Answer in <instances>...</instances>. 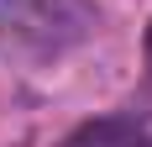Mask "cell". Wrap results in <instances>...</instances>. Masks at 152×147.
Masks as SVG:
<instances>
[{
  "instance_id": "1",
  "label": "cell",
  "mask_w": 152,
  "mask_h": 147,
  "mask_svg": "<svg viewBox=\"0 0 152 147\" xmlns=\"http://www.w3.org/2000/svg\"><path fill=\"white\" fill-rule=\"evenodd\" d=\"M100 32L94 0H0V58L53 63Z\"/></svg>"
},
{
  "instance_id": "2",
  "label": "cell",
  "mask_w": 152,
  "mask_h": 147,
  "mask_svg": "<svg viewBox=\"0 0 152 147\" xmlns=\"http://www.w3.org/2000/svg\"><path fill=\"white\" fill-rule=\"evenodd\" d=\"M137 137H142V126L131 116H94L84 126H74L58 147H137Z\"/></svg>"
},
{
  "instance_id": "3",
  "label": "cell",
  "mask_w": 152,
  "mask_h": 147,
  "mask_svg": "<svg viewBox=\"0 0 152 147\" xmlns=\"http://www.w3.org/2000/svg\"><path fill=\"white\" fill-rule=\"evenodd\" d=\"M137 147H152V137H147V132H142V137H137Z\"/></svg>"
},
{
  "instance_id": "4",
  "label": "cell",
  "mask_w": 152,
  "mask_h": 147,
  "mask_svg": "<svg viewBox=\"0 0 152 147\" xmlns=\"http://www.w3.org/2000/svg\"><path fill=\"white\" fill-rule=\"evenodd\" d=\"M147 63H152V26H147Z\"/></svg>"
}]
</instances>
